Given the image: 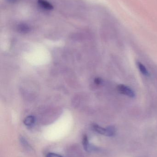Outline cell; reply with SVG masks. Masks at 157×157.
Listing matches in <instances>:
<instances>
[{
  "mask_svg": "<svg viewBox=\"0 0 157 157\" xmlns=\"http://www.w3.org/2000/svg\"><path fill=\"white\" fill-rule=\"evenodd\" d=\"M95 132L100 134L107 136H113L116 134V129L113 126H109L103 128L97 124H94L92 126Z\"/></svg>",
  "mask_w": 157,
  "mask_h": 157,
  "instance_id": "obj_1",
  "label": "cell"
},
{
  "mask_svg": "<svg viewBox=\"0 0 157 157\" xmlns=\"http://www.w3.org/2000/svg\"><path fill=\"white\" fill-rule=\"evenodd\" d=\"M117 90L121 94L129 97V98H134L135 97V92L130 87L123 85L120 84L117 86Z\"/></svg>",
  "mask_w": 157,
  "mask_h": 157,
  "instance_id": "obj_2",
  "label": "cell"
},
{
  "mask_svg": "<svg viewBox=\"0 0 157 157\" xmlns=\"http://www.w3.org/2000/svg\"><path fill=\"white\" fill-rule=\"evenodd\" d=\"M83 145L84 149L87 152H89L93 151L95 149V147H92L91 144H89V141L88 140L87 136L84 135L83 138Z\"/></svg>",
  "mask_w": 157,
  "mask_h": 157,
  "instance_id": "obj_3",
  "label": "cell"
},
{
  "mask_svg": "<svg viewBox=\"0 0 157 157\" xmlns=\"http://www.w3.org/2000/svg\"><path fill=\"white\" fill-rule=\"evenodd\" d=\"M38 4L40 6L46 10H51L53 9L52 5L46 0H38Z\"/></svg>",
  "mask_w": 157,
  "mask_h": 157,
  "instance_id": "obj_4",
  "label": "cell"
},
{
  "mask_svg": "<svg viewBox=\"0 0 157 157\" xmlns=\"http://www.w3.org/2000/svg\"><path fill=\"white\" fill-rule=\"evenodd\" d=\"M137 64L139 71L143 75H146V76H149V74L148 71L143 63H141L140 62H137Z\"/></svg>",
  "mask_w": 157,
  "mask_h": 157,
  "instance_id": "obj_5",
  "label": "cell"
},
{
  "mask_svg": "<svg viewBox=\"0 0 157 157\" xmlns=\"http://www.w3.org/2000/svg\"><path fill=\"white\" fill-rule=\"evenodd\" d=\"M35 122V118L33 116H29L24 120V123L28 126H32Z\"/></svg>",
  "mask_w": 157,
  "mask_h": 157,
  "instance_id": "obj_6",
  "label": "cell"
},
{
  "mask_svg": "<svg viewBox=\"0 0 157 157\" xmlns=\"http://www.w3.org/2000/svg\"><path fill=\"white\" fill-rule=\"evenodd\" d=\"M18 30L21 33H26L29 31V28L26 25H21L18 27Z\"/></svg>",
  "mask_w": 157,
  "mask_h": 157,
  "instance_id": "obj_7",
  "label": "cell"
},
{
  "mask_svg": "<svg viewBox=\"0 0 157 157\" xmlns=\"http://www.w3.org/2000/svg\"><path fill=\"white\" fill-rule=\"evenodd\" d=\"M20 140L21 144H22V145L25 147H26V148H29L30 149V147H29V144L27 142L26 139H25L24 137H22L20 138Z\"/></svg>",
  "mask_w": 157,
  "mask_h": 157,
  "instance_id": "obj_8",
  "label": "cell"
},
{
  "mask_svg": "<svg viewBox=\"0 0 157 157\" xmlns=\"http://www.w3.org/2000/svg\"><path fill=\"white\" fill-rule=\"evenodd\" d=\"M46 157H63L58 154H55V153H50L47 154Z\"/></svg>",
  "mask_w": 157,
  "mask_h": 157,
  "instance_id": "obj_9",
  "label": "cell"
},
{
  "mask_svg": "<svg viewBox=\"0 0 157 157\" xmlns=\"http://www.w3.org/2000/svg\"><path fill=\"white\" fill-rule=\"evenodd\" d=\"M95 82H96V84H100L101 82V78H96V79H95Z\"/></svg>",
  "mask_w": 157,
  "mask_h": 157,
  "instance_id": "obj_10",
  "label": "cell"
}]
</instances>
